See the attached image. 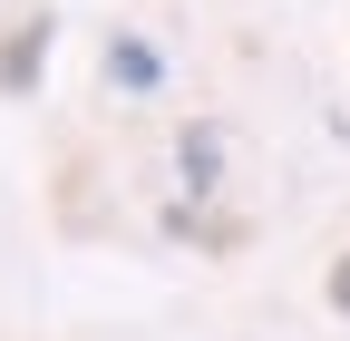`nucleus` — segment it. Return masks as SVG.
I'll use <instances>...</instances> for the list:
<instances>
[{"label": "nucleus", "mask_w": 350, "mask_h": 341, "mask_svg": "<svg viewBox=\"0 0 350 341\" xmlns=\"http://www.w3.org/2000/svg\"><path fill=\"white\" fill-rule=\"evenodd\" d=\"M107 78H117V88H156V49H146V39H117V49H107Z\"/></svg>", "instance_id": "obj_2"}, {"label": "nucleus", "mask_w": 350, "mask_h": 341, "mask_svg": "<svg viewBox=\"0 0 350 341\" xmlns=\"http://www.w3.org/2000/svg\"><path fill=\"white\" fill-rule=\"evenodd\" d=\"M331 312H350V253L331 264Z\"/></svg>", "instance_id": "obj_3"}, {"label": "nucleus", "mask_w": 350, "mask_h": 341, "mask_svg": "<svg viewBox=\"0 0 350 341\" xmlns=\"http://www.w3.org/2000/svg\"><path fill=\"white\" fill-rule=\"evenodd\" d=\"M39 59H49V10H29L10 39H0V98H29L39 88Z\"/></svg>", "instance_id": "obj_1"}]
</instances>
